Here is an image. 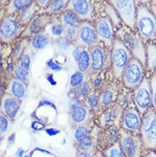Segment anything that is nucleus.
I'll list each match as a JSON object with an SVG mask.
<instances>
[{
  "mask_svg": "<svg viewBox=\"0 0 156 157\" xmlns=\"http://www.w3.org/2000/svg\"><path fill=\"white\" fill-rule=\"evenodd\" d=\"M136 29L144 43L156 39V15L147 4L137 5Z\"/></svg>",
  "mask_w": 156,
  "mask_h": 157,
  "instance_id": "f257e3e1",
  "label": "nucleus"
},
{
  "mask_svg": "<svg viewBox=\"0 0 156 157\" xmlns=\"http://www.w3.org/2000/svg\"><path fill=\"white\" fill-rule=\"evenodd\" d=\"M132 54L129 48L120 38H115L111 47V65L113 77L115 79H122L123 72L127 66Z\"/></svg>",
  "mask_w": 156,
  "mask_h": 157,
  "instance_id": "f03ea898",
  "label": "nucleus"
},
{
  "mask_svg": "<svg viewBox=\"0 0 156 157\" xmlns=\"http://www.w3.org/2000/svg\"><path fill=\"white\" fill-rule=\"evenodd\" d=\"M140 134L145 149H156V113L153 109L148 110L143 114Z\"/></svg>",
  "mask_w": 156,
  "mask_h": 157,
  "instance_id": "7ed1b4c3",
  "label": "nucleus"
},
{
  "mask_svg": "<svg viewBox=\"0 0 156 157\" xmlns=\"http://www.w3.org/2000/svg\"><path fill=\"white\" fill-rule=\"evenodd\" d=\"M24 27L20 23L16 15H5L2 17L0 26L1 43L9 44L14 42L22 33Z\"/></svg>",
  "mask_w": 156,
  "mask_h": 157,
  "instance_id": "20e7f679",
  "label": "nucleus"
},
{
  "mask_svg": "<svg viewBox=\"0 0 156 157\" xmlns=\"http://www.w3.org/2000/svg\"><path fill=\"white\" fill-rule=\"evenodd\" d=\"M120 16L123 24L131 30L136 29L137 5L134 0H108Z\"/></svg>",
  "mask_w": 156,
  "mask_h": 157,
  "instance_id": "39448f33",
  "label": "nucleus"
},
{
  "mask_svg": "<svg viewBox=\"0 0 156 157\" xmlns=\"http://www.w3.org/2000/svg\"><path fill=\"white\" fill-rule=\"evenodd\" d=\"M143 66L137 59L134 57L131 59L122 75V80L126 88L135 90L142 83L145 78Z\"/></svg>",
  "mask_w": 156,
  "mask_h": 157,
  "instance_id": "423d86ee",
  "label": "nucleus"
},
{
  "mask_svg": "<svg viewBox=\"0 0 156 157\" xmlns=\"http://www.w3.org/2000/svg\"><path fill=\"white\" fill-rule=\"evenodd\" d=\"M133 102L141 114H144L152 106V90L150 79L145 77L140 85L134 90Z\"/></svg>",
  "mask_w": 156,
  "mask_h": 157,
  "instance_id": "0eeeda50",
  "label": "nucleus"
},
{
  "mask_svg": "<svg viewBox=\"0 0 156 157\" xmlns=\"http://www.w3.org/2000/svg\"><path fill=\"white\" fill-rule=\"evenodd\" d=\"M120 32L119 35L120 38H124L123 41L131 52L133 57L145 65L147 60V51L143 40L137 33H131L125 30H120Z\"/></svg>",
  "mask_w": 156,
  "mask_h": 157,
  "instance_id": "6e6552de",
  "label": "nucleus"
},
{
  "mask_svg": "<svg viewBox=\"0 0 156 157\" xmlns=\"http://www.w3.org/2000/svg\"><path fill=\"white\" fill-rule=\"evenodd\" d=\"M119 143L125 157H141L143 143L135 133L120 129Z\"/></svg>",
  "mask_w": 156,
  "mask_h": 157,
  "instance_id": "1a4fd4ad",
  "label": "nucleus"
},
{
  "mask_svg": "<svg viewBox=\"0 0 156 157\" xmlns=\"http://www.w3.org/2000/svg\"><path fill=\"white\" fill-rule=\"evenodd\" d=\"M98 41L95 25L90 21H82L78 27V36L74 44L80 47L90 49L98 44Z\"/></svg>",
  "mask_w": 156,
  "mask_h": 157,
  "instance_id": "9d476101",
  "label": "nucleus"
},
{
  "mask_svg": "<svg viewBox=\"0 0 156 157\" xmlns=\"http://www.w3.org/2000/svg\"><path fill=\"white\" fill-rule=\"evenodd\" d=\"M53 17L54 16H51L46 13H39L24 28L22 33L20 36V39H31L32 37H33L39 33L45 31L48 26L52 21Z\"/></svg>",
  "mask_w": 156,
  "mask_h": 157,
  "instance_id": "9b49d317",
  "label": "nucleus"
},
{
  "mask_svg": "<svg viewBox=\"0 0 156 157\" xmlns=\"http://www.w3.org/2000/svg\"><path fill=\"white\" fill-rule=\"evenodd\" d=\"M98 39L107 48H111L114 40V26L108 16H99L95 21Z\"/></svg>",
  "mask_w": 156,
  "mask_h": 157,
  "instance_id": "f8f14e48",
  "label": "nucleus"
},
{
  "mask_svg": "<svg viewBox=\"0 0 156 157\" xmlns=\"http://www.w3.org/2000/svg\"><path fill=\"white\" fill-rule=\"evenodd\" d=\"M124 114L123 108L119 103H113L108 108L104 109L98 117L99 126L102 128H108L111 126H121L122 117Z\"/></svg>",
  "mask_w": 156,
  "mask_h": 157,
  "instance_id": "ddd939ff",
  "label": "nucleus"
},
{
  "mask_svg": "<svg viewBox=\"0 0 156 157\" xmlns=\"http://www.w3.org/2000/svg\"><path fill=\"white\" fill-rule=\"evenodd\" d=\"M67 9L76 13L82 21H91L95 16L91 0H69Z\"/></svg>",
  "mask_w": 156,
  "mask_h": 157,
  "instance_id": "4468645a",
  "label": "nucleus"
},
{
  "mask_svg": "<svg viewBox=\"0 0 156 157\" xmlns=\"http://www.w3.org/2000/svg\"><path fill=\"white\" fill-rule=\"evenodd\" d=\"M142 119L143 117L141 116V113L136 108H129L124 111L121 127L130 132L138 133L140 132Z\"/></svg>",
  "mask_w": 156,
  "mask_h": 157,
  "instance_id": "2eb2a0df",
  "label": "nucleus"
},
{
  "mask_svg": "<svg viewBox=\"0 0 156 157\" xmlns=\"http://www.w3.org/2000/svg\"><path fill=\"white\" fill-rule=\"evenodd\" d=\"M91 55V67L89 74L91 76L104 72L107 64V55L103 47L97 44L90 49Z\"/></svg>",
  "mask_w": 156,
  "mask_h": 157,
  "instance_id": "dca6fc26",
  "label": "nucleus"
},
{
  "mask_svg": "<svg viewBox=\"0 0 156 157\" xmlns=\"http://www.w3.org/2000/svg\"><path fill=\"white\" fill-rule=\"evenodd\" d=\"M21 101L9 93L4 94L1 99V113L7 116L10 121H15L21 108Z\"/></svg>",
  "mask_w": 156,
  "mask_h": 157,
  "instance_id": "f3484780",
  "label": "nucleus"
},
{
  "mask_svg": "<svg viewBox=\"0 0 156 157\" xmlns=\"http://www.w3.org/2000/svg\"><path fill=\"white\" fill-rule=\"evenodd\" d=\"M118 90L112 84L105 85L101 87L99 94V108L107 109L113 105L117 98Z\"/></svg>",
  "mask_w": 156,
  "mask_h": 157,
  "instance_id": "a211bd4d",
  "label": "nucleus"
},
{
  "mask_svg": "<svg viewBox=\"0 0 156 157\" xmlns=\"http://www.w3.org/2000/svg\"><path fill=\"white\" fill-rule=\"evenodd\" d=\"M71 120L75 126L87 124L91 117V111L83 102L74 109H69Z\"/></svg>",
  "mask_w": 156,
  "mask_h": 157,
  "instance_id": "6ab92c4d",
  "label": "nucleus"
},
{
  "mask_svg": "<svg viewBox=\"0 0 156 157\" xmlns=\"http://www.w3.org/2000/svg\"><path fill=\"white\" fill-rule=\"evenodd\" d=\"M52 43H53V39L49 34V33L45 30L32 37L30 39L29 47L34 52L42 51L46 50Z\"/></svg>",
  "mask_w": 156,
  "mask_h": 157,
  "instance_id": "aec40b11",
  "label": "nucleus"
},
{
  "mask_svg": "<svg viewBox=\"0 0 156 157\" xmlns=\"http://www.w3.org/2000/svg\"><path fill=\"white\" fill-rule=\"evenodd\" d=\"M27 86L28 85H26L25 83L12 77L9 81L8 86H7V93L13 96L16 99L22 101L27 96V92H28Z\"/></svg>",
  "mask_w": 156,
  "mask_h": 157,
  "instance_id": "412c9836",
  "label": "nucleus"
},
{
  "mask_svg": "<svg viewBox=\"0 0 156 157\" xmlns=\"http://www.w3.org/2000/svg\"><path fill=\"white\" fill-rule=\"evenodd\" d=\"M34 1L35 0H10L8 4L4 8V13L5 15H18Z\"/></svg>",
  "mask_w": 156,
  "mask_h": 157,
  "instance_id": "4be33fe9",
  "label": "nucleus"
},
{
  "mask_svg": "<svg viewBox=\"0 0 156 157\" xmlns=\"http://www.w3.org/2000/svg\"><path fill=\"white\" fill-rule=\"evenodd\" d=\"M40 11L41 10H40L39 5L34 1L30 6H28V8H26L24 10L20 12L19 14L16 15V16H17V18L19 20L20 23L25 28L32 20L39 13H40Z\"/></svg>",
  "mask_w": 156,
  "mask_h": 157,
  "instance_id": "5701e85b",
  "label": "nucleus"
},
{
  "mask_svg": "<svg viewBox=\"0 0 156 157\" xmlns=\"http://www.w3.org/2000/svg\"><path fill=\"white\" fill-rule=\"evenodd\" d=\"M58 17L66 28H78L82 22L78 15L68 9L62 12Z\"/></svg>",
  "mask_w": 156,
  "mask_h": 157,
  "instance_id": "b1692460",
  "label": "nucleus"
},
{
  "mask_svg": "<svg viewBox=\"0 0 156 157\" xmlns=\"http://www.w3.org/2000/svg\"><path fill=\"white\" fill-rule=\"evenodd\" d=\"M76 64H77L78 70L89 74L90 67H91V55H90V49L82 48L79 56L76 62Z\"/></svg>",
  "mask_w": 156,
  "mask_h": 157,
  "instance_id": "393cba45",
  "label": "nucleus"
},
{
  "mask_svg": "<svg viewBox=\"0 0 156 157\" xmlns=\"http://www.w3.org/2000/svg\"><path fill=\"white\" fill-rule=\"evenodd\" d=\"M65 29H66V27L61 21L60 18L56 16H54L52 21L46 28V31L49 33V34L51 36L52 39H55L56 38L64 35Z\"/></svg>",
  "mask_w": 156,
  "mask_h": 157,
  "instance_id": "a878e982",
  "label": "nucleus"
},
{
  "mask_svg": "<svg viewBox=\"0 0 156 157\" xmlns=\"http://www.w3.org/2000/svg\"><path fill=\"white\" fill-rule=\"evenodd\" d=\"M68 2H69V0H55L44 11L40 12V13H46L51 16L60 15L62 12L67 9Z\"/></svg>",
  "mask_w": 156,
  "mask_h": 157,
  "instance_id": "bb28decb",
  "label": "nucleus"
},
{
  "mask_svg": "<svg viewBox=\"0 0 156 157\" xmlns=\"http://www.w3.org/2000/svg\"><path fill=\"white\" fill-rule=\"evenodd\" d=\"M147 51V60L146 65L148 68L152 72V74H156V44L153 43H148L146 45Z\"/></svg>",
  "mask_w": 156,
  "mask_h": 157,
  "instance_id": "cd10ccee",
  "label": "nucleus"
},
{
  "mask_svg": "<svg viewBox=\"0 0 156 157\" xmlns=\"http://www.w3.org/2000/svg\"><path fill=\"white\" fill-rule=\"evenodd\" d=\"M52 44L54 45V47L56 51H61V52H67V51H70L73 49L75 44L72 40L67 39L66 36L63 35L59 38L53 39Z\"/></svg>",
  "mask_w": 156,
  "mask_h": 157,
  "instance_id": "c85d7f7f",
  "label": "nucleus"
},
{
  "mask_svg": "<svg viewBox=\"0 0 156 157\" xmlns=\"http://www.w3.org/2000/svg\"><path fill=\"white\" fill-rule=\"evenodd\" d=\"M104 11L106 13V16H108V18L112 21V23L113 24V26L115 28H120L121 24L123 23L121 21L120 16H119L118 12L116 11V10L114 9L112 4L108 3H105L104 5Z\"/></svg>",
  "mask_w": 156,
  "mask_h": 157,
  "instance_id": "c756f323",
  "label": "nucleus"
},
{
  "mask_svg": "<svg viewBox=\"0 0 156 157\" xmlns=\"http://www.w3.org/2000/svg\"><path fill=\"white\" fill-rule=\"evenodd\" d=\"M99 94L100 91L98 90H92L84 98V103L90 111H95L99 109Z\"/></svg>",
  "mask_w": 156,
  "mask_h": 157,
  "instance_id": "7c9ffc66",
  "label": "nucleus"
},
{
  "mask_svg": "<svg viewBox=\"0 0 156 157\" xmlns=\"http://www.w3.org/2000/svg\"><path fill=\"white\" fill-rule=\"evenodd\" d=\"M29 43H30V39H20L19 42L16 44L15 48L12 50L11 59L13 60V62H15L16 63L18 62L21 56L23 54L24 51L28 47Z\"/></svg>",
  "mask_w": 156,
  "mask_h": 157,
  "instance_id": "2f4dec72",
  "label": "nucleus"
},
{
  "mask_svg": "<svg viewBox=\"0 0 156 157\" xmlns=\"http://www.w3.org/2000/svg\"><path fill=\"white\" fill-rule=\"evenodd\" d=\"M87 80H89L87 73L82 72V71L77 70L74 72L73 75H71L69 79V88L70 90H73L76 87L79 86Z\"/></svg>",
  "mask_w": 156,
  "mask_h": 157,
  "instance_id": "473e14b6",
  "label": "nucleus"
},
{
  "mask_svg": "<svg viewBox=\"0 0 156 157\" xmlns=\"http://www.w3.org/2000/svg\"><path fill=\"white\" fill-rule=\"evenodd\" d=\"M29 74L30 70H28L23 67L20 66L19 64L16 63L12 69V75L14 78H17L18 80L25 83L26 85H28L29 83Z\"/></svg>",
  "mask_w": 156,
  "mask_h": 157,
  "instance_id": "72a5a7b5",
  "label": "nucleus"
},
{
  "mask_svg": "<svg viewBox=\"0 0 156 157\" xmlns=\"http://www.w3.org/2000/svg\"><path fill=\"white\" fill-rule=\"evenodd\" d=\"M92 90L93 88L91 86V82H90V79H89L85 83H83L79 86L76 87L73 90H70V92L72 97H78V98H82L86 97Z\"/></svg>",
  "mask_w": 156,
  "mask_h": 157,
  "instance_id": "f704fd0d",
  "label": "nucleus"
},
{
  "mask_svg": "<svg viewBox=\"0 0 156 157\" xmlns=\"http://www.w3.org/2000/svg\"><path fill=\"white\" fill-rule=\"evenodd\" d=\"M90 133V128L87 126V124L84 125H78L76 126L74 132V139L76 144L81 142L86 137H88Z\"/></svg>",
  "mask_w": 156,
  "mask_h": 157,
  "instance_id": "c9c22d12",
  "label": "nucleus"
},
{
  "mask_svg": "<svg viewBox=\"0 0 156 157\" xmlns=\"http://www.w3.org/2000/svg\"><path fill=\"white\" fill-rule=\"evenodd\" d=\"M34 51L32 50L31 48L28 47L26 49V51H24L23 54L21 56V57L17 62V64H19L20 66L23 67L24 68L30 70V67H31V63H32V53Z\"/></svg>",
  "mask_w": 156,
  "mask_h": 157,
  "instance_id": "e433bc0d",
  "label": "nucleus"
},
{
  "mask_svg": "<svg viewBox=\"0 0 156 157\" xmlns=\"http://www.w3.org/2000/svg\"><path fill=\"white\" fill-rule=\"evenodd\" d=\"M103 153L106 157H125L119 142H115L114 144H111L108 149H105Z\"/></svg>",
  "mask_w": 156,
  "mask_h": 157,
  "instance_id": "4c0bfd02",
  "label": "nucleus"
},
{
  "mask_svg": "<svg viewBox=\"0 0 156 157\" xmlns=\"http://www.w3.org/2000/svg\"><path fill=\"white\" fill-rule=\"evenodd\" d=\"M76 144H77L78 152L79 151H91V150H93L94 145H95V140L91 135H89L88 137H86L85 139H83L82 141Z\"/></svg>",
  "mask_w": 156,
  "mask_h": 157,
  "instance_id": "58836bf2",
  "label": "nucleus"
},
{
  "mask_svg": "<svg viewBox=\"0 0 156 157\" xmlns=\"http://www.w3.org/2000/svg\"><path fill=\"white\" fill-rule=\"evenodd\" d=\"M91 77L92 78H90V82L93 90H99L104 86V72H101Z\"/></svg>",
  "mask_w": 156,
  "mask_h": 157,
  "instance_id": "ea45409f",
  "label": "nucleus"
},
{
  "mask_svg": "<svg viewBox=\"0 0 156 157\" xmlns=\"http://www.w3.org/2000/svg\"><path fill=\"white\" fill-rule=\"evenodd\" d=\"M150 84L152 90V107L153 110L156 113V74H152L150 77Z\"/></svg>",
  "mask_w": 156,
  "mask_h": 157,
  "instance_id": "a19ab883",
  "label": "nucleus"
},
{
  "mask_svg": "<svg viewBox=\"0 0 156 157\" xmlns=\"http://www.w3.org/2000/svg\"><path fill=\"white\" fill-rule=\"evenodd\" d=\"M9 123H10V119L7 116H5L3 113L0 114V133L1 136L5 134V132L9 129Z\"/></svg>",
  "mask_w": 156,
  "mask_h": 157,
  "instance_id": "79ce46f5",
  "label": "nucleus"
},
{
  "mask_svg": "<svg viewBox=\"0 0 156 157\" xmlns=\"http://www.w3.org/2000/svg\"><path fill=\"white\" fill-rule=\"evenodd\" d=\"M78 28H66L64 36H66L67 39L72 40L73 42H75L78 36Z\"/></svg>",
  "mask_w": 156,
  "mask_h": 157,
  "instance_id": "37998d69",
  "label": "nucleus"
},
{
  "mask_svg": "<svg viewBox=\"0 0 156 157\" xmlns=\"http://www.w3.org/2000/svg\"><path fill=\"white\" fill-rule=\"evenodd\" d=\"M82 48L83 47H80V46H78V45L74 44L73 49L71 50V54H72V56H73V58H74V60L75 62H77L78 56H79V54H80V52H81Z\"/></svg>",
  "mask_w": 156,
  "mask_h": 157,
  "instance_id": "c03bdc74",
  "label": "nucleus"
},
{
  "mask_svg": "<svg viewBox=\"0 0 156 157\" xmlns=\"http://www.w3.org/2000/svg\"><path fill=\"white\" fill-rule=\"evenodd\" d=\"M55 0H35V2L37 3V4L39 5V7L40 8V10H45V9L50 5V4L54 2Z\"/></svg>",
  "mask_w": 156,
  "mask_h": 157,
  "instance_id": "a18cd8bd",
  "label": "nucleus"
},
{
  "mask_svg": "<svg viewBox=\"0 0 156 157\" xmlns=\"http://www.w3.org/2000/svg\"><path fill=\"white\" fill-rule=\"evenodd\" d=\"M95 154H94L93 150L91 151H79L78 152L77 157H94Z\"/></svg>",
  "mask_w": 156,
  "mask_h": 157,
  "instance_id": "49530a36",
  "label": "nucleus"
},
{
  "mask_svg": "<svg viewBox=\"0 0 156 157\" xmlns=\"http://www.w3.org/2000/svg\"><path fill=\"white\" fill-rule=\"evenodd\" d=\"M134 1L136 2V4L137 5H139V4H147L150 3L149 0H134Z\"/></svg>",
  "mask_w": 156,
  "mask_h": 157,
  "instance_id": "de8ad7c7",
  "label": "nucleus"
},
{
  "mask_svg": "<svg viewBox=\"0 0 156 157\" xmlns=\"http://www.w3.org/2000/svg\"><path fill=\"white\" fill-rule=\"evenodd\" d=\"M0 2H1V7H2V8H4V7L8 4V3L10 2V0H0Z\"/></svg>",
  "mask_w": 156,
  "mask_h": 157,
  "instance_id": "09e8293b",
  "label": "nucleus"
},
{
  "mask_svg": "<svg viewBox=\"0 0 156 157\" xmlns=\"http://www.w3.org/2000/svg\"><path fill=\"white\" fill-rule=\"evenodd\" d=\"M94 157H106V156H105V155H104V153H102V152H101V151H98V152H97V153L95 154Z\"/></svg>",
  "mask_w": 156,
  "mask_h": 157,
  "instance_id": "8fccbe9b",
  "label": "nucleus"
},
{
  "mask_svg": "<svg viewBox=\"0 0 156 157\" xmlns=\"http://www.w3.org/2000/svg\"><path fill=\"white\" fill-rule=\"evenodd\" d=\"M144 157H156V153L154 151H151V152H149V153Z\"/></svg>",
  "mask_w": 156,
  "mask_h": 157,
  "instance_id": "3c124183",
  "label": "nucleus"
},
{
  "mask_svg": "<svg viewBox=\"0 0 156 157\" xmlns=\"http://www.w3.org/2000/svg\"><path fill=\"white\" fill-rule=\"evenodd\" d=\"M150 2H152V3H155L156 4V0H149Z\"/></svg>",
  "mask_w": 156,
  "mask_h": 157,
  "instance_id": "603ef678",
  "label": "nucleus"
}]
</instances>
